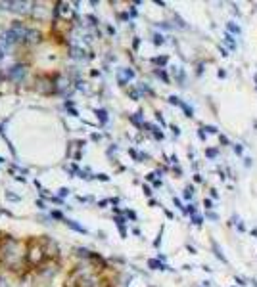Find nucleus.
<instances>
[{"label": "nucleus", "mask_w": 257, "mask_h": 287, "mask_svg": "<svg viewBox=\"0 0 257 287\" xmlns=\"http://www.w3.org/2000/svg\"><path fill=\"white\" fill-rule=\"evenodd\" d=\"M194 182H196V184H202V182H204V176L200 174V172H196V174H194Z\"/></svg>", "instance_id": "nucleus-31"}, {"label": "nucleus", "mask_w": 257, "mask_h": 287, "mask_svg": "<svg viewBox=\"0 0 257 287\" xmlns=\"http://www.w3.org/2000/svg\"><path fill=\"white\" fill-rule=\"evenodd\" d=\"M219 155H221V149H219V148H207V149H205V157H207L209 161L217 159Z\"/></svg>", "instance_id": "nucleus-6"}, {"label": "nucleus", "mask_w": 257, "mask_h": 287, "mask_svg": "<svg viewBox=\"0 0 257 287\" xmlns=\"http://www.w3.org/2000/svg\"><path fill=\"white\" fill-rule=\"evenodd\" d=\"M161 236H163V228L159 230V234H158V237H155V241H154V247H159V243H161Z\"/></svg>", "instance_id": "nucleus-29"}, {"label": "nucleus", "mask_w": 257, "mask_h": 287, "mask_svg": "<svg viewBox=\"0 0 257 287\" xmlns=\"http://www.w3.org/2000/svg\"><path fill=\"white\" fill-rule=\"evenodd\" d=\"M202 268H204V272H209V274H211V272H213V270H211V268L207 266V264H204V266H202Z\"/></svg>", "instance_id": "nucleus-43"}, {"label": "nucleus", "mask_w": 257, "mask_h": 287, "mask_svg": "<svg viewBox=\"0 0 257 287\" xmlns=\"http://www.w3.org/2000/svg\"><path fill=\"white\" fill-rule=\"evenodd\" d=\"M186 249H188V253H190V255H196V247H192V245H186Z\"/></svg>", "instance_id": "nucleus-39"}, {"label": "nucleus", "mask_w": 257, "mask_h": 287, "mask_svg": "<svg viewBox=\"0 0 257 287\" xmlns=\"http://www.w3.org/2000/svg\"><path fill=\"white\" fill-rule=\"evenodd\" d=\"M234 228H236V230L240 232V234H246V232H248V228H246V224H244V220H242V218L238 220L236 224H234Z\"/></svg>", "instance_id": "nucleus-20"}, {"label": "nucleus", "mask_w": 257, "mask_h": 287, "mask_svg": "<svg viewBox=\"0 0 257 287\" xmlns=\"http://www.w3.org/2000/svg\"><path fill=\"white\" fill-rule=\"evenodd\" d=\"M204 207H205V211H215V203H213V199H209V197L204 199Z\"/></svg>", "instance_id": "nucleus-19"}, {"label": "nucleus", "mask_w": 257, "mask_h": 287, "mask_svg": "<svg viewBox=\"0 0 257 287\" xmlns=\"http://www.w3.org/2000/svg\"><path fill=\"white\" fill-rule=\"evenodd\" d=\"M234 281H236V285H238V287H246L250 280H246L244 276H234Z\"/></svg>", "instance_id": "nucleus-18"}, {"label": "nucleus", "mask_w": 257, "mask_h": 287, "mask_svg": "<svg viewBox=\"0 0 257 287\" xmlns=\"http://www.w3.org/2000/svg\"><path fill=\"white\" fill-rule=\"evenodd\" d=\"M219 144L221 146H225V148H232V142L227 134H219Z\"/></svg>", "instance_id": "nucleus-13"}, {"label": "nucleus", "mask_w": 257, "mask_h": 287, "mask_svg": "<svg viewBox=\"0 0 257 287\" xmlns=\"http://www.w3.org/2000/svg\"><path fill=\"white\" fill-rule=\"evenodd\" d=\"M205 71V61H198L196 63V77H202Z\"/></svg>", "instance_id": "nucleus-17"}, {"label": "nucleus", "mask_w": 257, "mask_h": 287, "mask_svg": "<svg viewBox=\"0 0 257 287\" xmlns=\"http://www.w3.org/2000/svg\"><path fill=\"white\" fill-rule=\"evenodd\" d=\"M209 245H211V251H213V255H215V258H217L219 262H223V264H225V266H228V258L225 257V253H223L221 245L217 243V239H213V237H209Z\"/></svg>", "instance_id": "nucleus-1"}, {"label": "nucleus", "mask_w": 257, "mask_h": 287, "mask_svg": "<svg viewBox=\"0 0 257 287\" xmlns=\"http://www.w3.org/2000/svg\"><path fill=\"white\" fill-rule=\"evenodd\" d=\"M127 216L132 218V220H136V213H135V211H127Z\"/></svg>", "instance_id": "nucleus-38"}, {"label": "nucleus", "mask_w": 257, "mask_h": 287, "mask_svg": "<svg viewBox=\"0 0 257 287\" xmlns=\"http://www.w3.org/2000/svg\"><path fill=\"white\" fill-rule=\"evenodd\" d=\"M159 27H161V29H171V25L167 23V21H163V23H159Z\"/></svg>", "instance_id": "nucleus-40"}, {"label": "nucleus", "mask_w": 257, "mask_h": 287, "mask_svg": "<svg viewBox=\"0 0 257 287\" xmlns=\"http://www.w3.org/2000/svg\"><path fill=\"white\" fill-rule=\"evenodd\" d=\"M205 218L211 220V222H219V220H221L219 213H215V211H205Z\"/></svg>", "instance_id": "nucleus-15"}, {"label": "nucleus", "mask_w": 257, "mask_h": 287, "mask_svg": "<svg viewBox=\"0 0 257 287\" xmlns=\"http://www.w3.org/2000/svg\"><path fill=\"white\" fill-rule=\"evenodd\" d=\"M223 44H225V48H227L228 52H234V50L238 48V44H236V37L230 35V33H227V31H225V35H223Z\"/></svg>", "instance_id": "nucleus-2"}, {"label": "nucleus", "mask_w": 257, "mask_h": 287, "mask_svg": "<svg viewBox=\"0 0 257 287\" xmlns=\"http://www.w3.org/2000/svg\"><path fill=\"white\" fill-rule=\"evenodd\" d=\"M181 98H178V96H169V104H173V105H181Z\"/></svg>", "instance_id": "nucleus-27"}, {"label": "nucleus", "mask_w": 257, "mask_h": 287, "mask_svg": "<svg viewBox=\"0 0 257 287\" xmlns=\"http://www.w3.org/2000/svg\"><path fill=\"white\" fill-rule=\"evenodd\" d=\"M227 75H228V73H227L225 69H219V71H217V77H219V79H227Z\"/></svg>", "instance_id": "nucleus-33"}, {"label": "nucleus", "mask_w": 257, "mask_h": 287, "mask_svg": "<svg viewBox=\"0 0 257 287\" xmlns=\"http://www.w3.org/2000/svg\"><path fill=\"white\" fill-rule=\"evenodd\" d=\"M173 172H175V174L178 176V178H181V176H182V169H181V167H175V169H173Z\"/></svg>", "instance_id": "nucleus-37"}, {"label": "nucleus", "mask_w": 257, "mask_h": 287, "mask_svg": "<svg viewBox=\"0 0 257 287\" xmlns=\"http://www.w3.org/2000/svg\"><path fill=\"white\" fill-rule=\"evenodd\" d=\"M184 214H188V216L200 214V209H198V205H196V203H188V205H186V211H184Z\"/></svg>", "instance_id": "nucleus-7"}, {"label": "nucleus", "mask_w": 257, "mask_h": 287, "mask_svg": "<svg viewBox=\"0 0 257 287\" xmlns=\"http://www.w3.org/2000/svg\"><path fill=\"white\" fill-rule=\"evenodd\" d=\"M161 184H163L161 180H155V182H154V186H155V188H161Z\"/></svg>", "instance_id": "nucleus-46"}, {"label": "nucleus", "mask_w": 257, "mask_h": 287, "mask_svg": "<svg viewBox=\"0 0 257 287\" xmlns=\"http://www.w3.org/2000/svg\"><path fill=\"white\" fill-rule=\"evenodd\" d=\"M190 220H192V224L196 228H202L204 226V216L202 214H194V216H190Z\"/></svg>", "instance_id": "nucleus-12"}, {"label": "nucleus", "mask_w": 257, "mask_h": 287, "mask_svg": "<svg viewBox=\"0 0 257 287\" xmlns=\"http://www.w3.org/2000/svg\"><path fill=\"white\" fill-rule=\"evenodd\" d=\"M173 203H175V207L178 209V211H182V213L186 211V205H184V203H182L181 199H178V197H173Z\"/></svg>", "instance_id": "nucleus-21"}, {"label": "nucleus", "mask_w": 257, "mask_h": 287, "mask_svg": "<svg viewBox=\"0 0 257 287\" xmlns=\"http://www.w3.org/2000/svg\"><path fill=\"white\" fill-rule=\"evenodd\" d=\"M163 42H165V37L159 35V33H155V35H154V44H155V46H161Z\"/></svg>", "instance_id": "nucleus-22"}, {"label": "nucleus", "mask_w": 257, "mask_h": 287, "mask_svg": "<svg viewBox=\"0 0 257 287\" xmlns=\"http://www.w3.org/2000/svg\"><path fill=\"white\" fill-rule=\"evenodd\" d=\"M155 75H158L159 79L165 82V84H169V82H171V77L167 75V71H163V69H159V67H158V69H155Z\"/></svg>", "instance_id": "nucleus-10"}, {"label": "nucleus", "mask_w": 257, "mask_h": 287, "mask_svg": "<svg viewBox=\"0 0 257 287\" xmlns=\"http://www.w3.org/2000/svg\"><path fill=\"white\" fill-rule=\"evenodd\" d=\"M232 149H234V153H236L238 157H244V144H232Z\"/></svg>", "instance_id": "nucleus-16"}, {"label": "nucleus", "mask_w": 257, "mask_h": 287, "mask_svg": "<svg viewBox=\"0 0 257 287\" xmlns=\"http://www.w3.org/2000/svg\"><path fill=\"white\" fill-rule=\"evenodd\" d=\"M198 138L202 140V142H205V138H207V134H205V132H204V128H202V126L198 128Z\"/></svg>", "instance_id": "nucleus-28"}, {"label": "nucleus", "mask_w": 257, "mask_h": 287, "mask_svg": "<svg viewBox=\"0 0 257 287\" xmlns=\"http://www.w3.org/2000/svg\"><path fill=\"white\" fill-rule=\"evenodd\" d=\"M202 128H204V132H205V134H217V136L221 134V132H219V128H217L215 125H204Z\"/></svg>", "instance_id": "nucleus-11"}, {"label": "nucleus", "mask_w": 257, "mask_h": 287, "mask_svg": "<svg viewBox=\"0 0 257 287\" xmlns=\"http://www.w3.org/2000/svg\"><path fill=\"white\" fill-rule=\"evenodd\" d=\"M242 165H244L246 169H251V165H253V159H251V157H248V155H244V157H242Z\"/></svg>", "instance_id": "nucleus-23"}, {"label": "nucleus", "mask_w": 257, "mask_h": 287, "mask_svg": "<svg viewBox=\"0 0 257 287\" xmlns=\"http://www.w3.org/2000/svg\"><path fill=\"white\" fill-rule=\"evenodd\" d=\"M230 12H232L234 15H236V17H242V12H240V10L236 8V4H232V8H230Z\"/></svg>", "instance_id": "nucleus-30"}, {"label": "nucleus", "mask_w": 257, "mask_h": 287, "mask_svg": "<svg viewBox=\"0 0 257 287\" xmlns=\"http://www.w3.org/2000/svg\"><path fill=\"white\" fill-rule=\"evenodd\" d=\"M169 61V56H158V58H152V63L159 65V69H163V65H167Z\"/></svg>", "instance_id": "nucleus-8"}, {"label": "nucleus", "mask_w": 257, "mask_h": 287, "mask_svg": "<svg viewBox=\"0 0 257 287\" xmlns=\"http://www.w3.org/2000/svg\"><path fill=\"white\" fill-rule=\"evenodd\" d=\"M142 190H144V195H146V197H152V193H154V192H152V188H150V186H144Z\"/></svg>", "instance_id": "nucleus-32"}, {"label": "nucleus", "mask_w": 257, "mask_h": 287, "mask_svg": "<svg viewBox=\"0 0 257 287\" xmlns=\"http://www.w3.org/2000/svg\"><path fill=\"white\" fill-rule=\"evenodd\" d=\"M192 169H194V170H198V169H200V163H196V161H192Z\"/></svg>", "instance_id": "nucleus-42"}, {"label": "nucleus", "mask_w": 257, "mask_h": 287, "mask_svg": "<svg viewBox=\"0 0 257 287\" xmlns=\"http://www.w3.org/2000/svg\"><path fill=\"white\" fill-rule=\"evenodd\" d=\"M232 287H238V285H232Z\"/></svg>", "instance_id": "nucleus-49"}, {"label": "nucleus", "mask_w": 257, "mask_h": 287, "mask_svg": "<svg viewBox=\"0 0 257 287\" xmlns=\"http://www.w3.org/2000/svg\"><path fill=\"white\" fill-rule=\"evenodd\" d=\"M182 197L186 201H194V197H196V186L194 184H188L184 188V192H182Z\"/></svg>", "instance_id": "nucleus-5"}, {"label": "nucleus", "mask_w": 257, "mask_h": 287, "mask_svg": "<svg viewBox=\"0 0 257 287\" xmlns=\"http://www.w3.org/2000/svg\"><path fill=\"white\" fill-rule=\"evenodd\" d=\"M98 115H100V119H102L104 123L108 121V115H106V111H104V109H100V111H98Z\"/></svg>", "instance_id": "nucleus-36"}, {"label": "nucleus", "mask_w": 257, "mask_h": 287, "mask_svg": "<svg viewBox=\"0 0 257 287\" xmlns=\"http://www.w3.org/2000/svg\"><path fill=\"white\" fill-rule=\"evenodd\" d=\"M250 234H251V237L257 239V228H251V230H250Z\"/></svg>", "instance_id": "nucleus-41"}, {"label": "nucleus", "mask_w": 257, "mask_h": 287, "mask_svg": "<svg viewBox=\"0 0 257 287\" xmlns=\"http://www.w3.org/2000/svg\"><path fill=\"white\" fill-rule=\"evenodd\" d=\"M217 50H219V54H221L223 58H228V56H230V54H228V50H227L225 46H223V44H219V46H217Z\"/></svg>", "instance_id": "nucleus-25"}, {"label": "nucleus", "mask_w": 257, "mask_h": 287, "mask_svg": "<svg viewBox=\"0 0 257 287\" xmlns=\"http://www.w3.org/2000/svg\"><path fill=\"white\" fill-rule=\"evenodd\" d=\"M155 119H158V121H159V123H161V125H163V126H165V125H167V123H165V119H163V115H161V113H159V111H158V113H155Z\"/></svg>", "instance_id": "nucleus-35"}, {"label": "nucleus", "mask_w": 257, "mask_h": 287, "mask_svg": "<svg viewBox=\"0 0 257 287\" xmlns=\"http://www.w3.org/2000/svg\"><path fill=\"white\" fill-rule=\"evenodd\" d=\"M171 163H173V165H177V163H178V159H177V155H171Z\"/></svg>", "instance_id": "nucleus-44"}, {"label": "nucleus", "mask_w": 257, "mask_h": 287, "mask_svg": "<svg viewBox=\"0 0 257 287\" xmlns=\"http://www.w3.org/2000/svg\"><path fill=\"white\" fill-rule=\"evenodd\" d=\"M178 107H181L182 111H184V115H186L188 119H192V117H194V109L190 107V105H188L186 102H181V105H178Z\"/></svg>", "instance_id": "nucleus-9"}, {"label": "nucleus", "mask_w": 257, "mask_h": 287, "mask_svg": "<svg viewBox=\"0 0 257 287\" xmlns=\"http://www.w3.org/2000/svg\"><path fill=\"white\" fill-rule=\"evenodd\" d=\"M217 174H219V178H221V182H225L228 176H227V170L225 169H217Z\"/></svg>", "instance_id": "nucleus-26"}, {"label": "nucleus", "mask_w": 257, "mask_h": 287, "mask_svg": "<svg viewBox=\"0 0 257 287\" xmlns=\"http://www.w3.org/2000/svg\"><path fill=\"white\" fill-rule=\"evenodd\" d=\"M209 199H219V190L217 188H209Z\"/></svg>", "instance_id": "nucleus-24"}, {"label": "nucleus", "mask_w": 257, "mask_h": 287, "mask_svg": "<svg viewBox=\"0 0 257 287\" xmlns=\"http://www.w3.org/2000/svg\"><path fill=\"white\" fill-rule=\"evenodd\" d=\"M253 81H255V92H257V73H255V77H253Z\"/></svg>", "instance_id": "nucleus-47"}, {"label": "nucleus", "mask_w": 257, "mask_h": 287, "mask_svg": "<svg viewBox=\"0 0 257 287\" xmlns=\"http://www.w3.org/2000/svg\"><path fill=\"white\" fill-rule=\"evenodd\" d=\"M250 285H251V287H257V280H255V278H253V280H250Z\"/></svg>", "instance_id": "nucleus-45"}, {"label": "nucleus", "mask_w": 257, "mask_h": 287, "mask_svg": "<svg viewBox=\"0 0 257 287\" xmlns=\"http://www.w3.org/2000/svg\"><path fill=\"white\" fill-rule=\"evenodd\" d=\"M225 31L230 33V35H234V37H240L242 35V25L236 23L234 19H230V21H227V23H225Z\"/></svg>", "instance_id": "nucleus-3"}, {"label": "nucleus", "mask_w": 257, "mask_h": 287, "mask_svg": "<svg viewBox=\"0 0 257 287\" xmlns=\"http://www.w3.org/2000/svg\"><path fill=\"white\" fill-rule=\"evenodd\" d=\"M131 123H135L136 126H144V123H142V111H138V113H135L131 117Z\"/></svg>", "instance_id": "nucleus-14"}, {"label": "nucleus", "mask_w": 257, "mask_h": 287, "mask_svg": "<svg viewBox=\"0 0 257 287\" xmlns=\"http://www.w3.org/2000/svg\"><path fill=\"white\" fill-rule=\"evenodd\" d=\"M173 75H175V81L181 84V86H186V71L182 67H173Z\"/></svg>", "instance_id": "nucleus-4"}, {"label": "nucleus", "mask_w": 257, "mask_h": 287, "mask_svg": "<svg viewBox=\"0 0 257 287\" xmlns=\"http://www.w3.org/2000/svg\"><path fill=\"white\" fill-rule=\"evenodd\" d=\"M171 130H173V134H175V136H181V128H178L177 125H171Z\"/></svg>", "instance_id": "nucleus-34"}, {"label": "nucleus", "mask_w": 257, "mask_h": 287, "mask_svg": "<svg viewBox=\"0 0 257 287\" xmlns=\"http://www.w3.org/2000/svg\"><path fill=\"white\" fill-rule=\"evenodd\" d=\"M253 128H257V119H255V121H253Z\"/></svg>", "instance_id": "nucleus-48"}]
</instances>
